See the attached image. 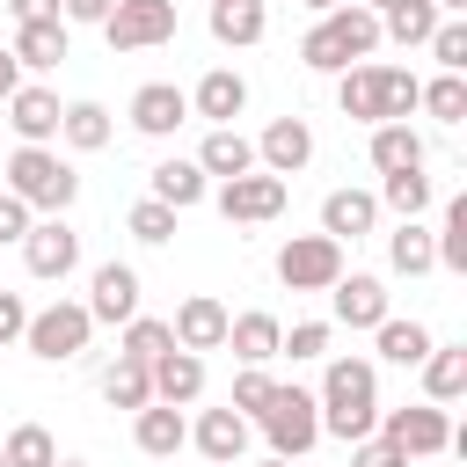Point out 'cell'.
<instances>
[{
  "label": "cell",
  "instance_id": "ffe728a7",
  "mask_svg": "<svg viewBox=\"0 0 467 467\" xmlns=\"http://www.w3.org/2000/svg\"><path fill=\"white\" fill-rule=\"evenodd\" d=\"M190 109H197V117H212V124H234V117L248 109V80H241L234 66H212V73L197 80V95H190Z\"/></svg>",
  "mask_w": 467,
  "mask_h": 467
},
{
  "label": "cell",
  "instance_id": "4316f807",
  "mask_svg": "<svg viewBox=\"0 0 467 467\" xmlns=\"http://www.w3.org/2000/svg\"><path fill=\"white\" fill-rule=\"evenodd\" d=\"M66 58V22L51 15V22H15V66H58Z\"/></svg>",
  "mask_w": 467,
  "mask_h": 467
},
{
  "label": "cell",
  "instance_id": "b9f144b4",
  "mask_svg": "<svg viewBox=\"0 0 467 467\" xmlns=\"http://www.w3.org/2000/svg\"><path fill=\"white\" fill-rule=\"evenodd\" d=\"M270 387H277V379H270L263 365H241V379H234V401H226V409H241V416H263Z\"/></svg>",
  "mask_w": 467,
  "mask_h": 467
},
{
  "label": "cell",
  "instance_id": "603a6c76",
  "mask_svg": "<svg viewBox=\"0 0 467 467\" xmlns=\"http://www.w3.org/2000/svg\"><path fill=\"white\" fill-rule=\"evenodd\" d=\"M131 438H139V452H146V460H175V452H182V438H190V423H182V409L146 401V409H139V423H131Z\"/></svg>",
  "mask_w": 467,
  "mask_h": 467
},
{
  "label": "cell",
  "instance_id": "277c9868",
  "mask_svg": "<svg viewBox=\"0 0 467 467\" xmlns=\"http://www.w3.org/2000/svg\"><path fill=\"white\" fill-rule=\"evenodd\" d=\"M7 190L29 204V212H66L80 197V175L51 153V146H15L7 153Z\"/></svg>",
  "mask_w": 467,
  "mask_h": 467
},
{
  "label": "cell",
  "instance_id": "3957f363",
  "mask_svg": "<svg viewBox=\"0 0 467 467\" xmlns=\"http://www.w3.org/2000/svg\"><path fill=\"white\" fill-rule=\"evenodd\" d=\"M416 88H423V80L401 73V66H343L336 102H343V117H358V124H409Z\"/></svg>",
  "mask_w": 467,
  "mask_h": 467
},
{
  "label": "cell",
  "instance_id": "11a10c76",
  "mask_svg": "<svg viewBox=\"0 0 467 467\" xmlns=\"http://www.w3.org/2000/svg\"><path fill=\"white\" fill-rule=\"evenodd\" d=\"M51 467H80V460H51Z\"/></svg>",
  "mask_w": 467,
  "mask_h": 467
},
{
  "label": "cell",
  "instance_id": "4fadbf2b",
  "mask_svg": "<svg viewBox=\"0 0 467 467\" xmlns=\"http://www.w3.org/2000/svg\"><path fill=\"white\" fill-rule=\"evenodd\" d=\"M226 321H234V314H226L212 292H190V299L175 306V321H168V328H175V343H182V350H197V358H204V350H219V343H226Z\"/></svg>",
  "mask_w": 467,
  "mask_h": 467
},
{
  "label": "cell",
  "instance_id": "ab89813d",
  "mask_svg": "<svg viewBox=\"0 0 467 467\" xmlns=\"http://www.w3.org/2000/svg\"><path fill=\"white\" fill-rule=\"evenodd\" d=\"M379 197H387L401 219H416V212L431 204V175H423V168H394V175L379 182Z\"/></svg>",
  "mask_w": 467,
  "mask_h": 467
},
{
  "label": "cell",
  "instance_id": "30bf717a",
  "mask_svg": "<svg viewBox=\"0 0 467 467\" xmlns=\"http://www.w3.org/2000/svg\"><path fill=\"white\" fill-rule=\"evenodd\" d=\"M102 36H109V51H153L175 36V0H117L102 15Z\"/></svg>",
  "mask_w": 467,
  "mask_h": 467
},
{
  "label": "cell",
  "instance_id": "e0dca14e",
  "mask_svg": "<svg viewBox=\"0 0 467 467\" xmlns=\"http://www.w3.org/2000/svg\"><path fill=\"white\" fill-rule=\"evenodd\" d=\"M58 117H66V109H58L51 88H15V95H7V124L22 131V146H51V139H58Z\"/></svg>",
  "mask_w": 467,
  "mask_h": 467
},
{
  "label": "cell",
  "instance_id": "f907efd6",
  "mask_svg": "<svg viewBox=\"0 0 467 467\" xmlns=\"http://www.w3.org/2000/svg\"><path fill=\"white\" fill-rule=\"evenodd\" d=\"M431 7H438V15H460V7H467V0H431Z\"/></svg>",
  "mask_w": 467,
  "mask_h": 467
},
{
  "label": "cell",
  "instance_id": "52a82bcc",
  "mask_svg": "<svg viewBox=\"0 0 467 467\" xmlns=\"http://www.w3.org/2000/svg\"><path fill=\"white\" fill-rule=\"evenodd\" d=\"M401 460H438V452H452V423H445V409L438 401H416V409H387L379 423H372Z\"/></svg>",
  "mask_w": 467,
  "mask_h": 467
},
{
  "label": "cell",
  "instance_id": "1f68e13d",
  "mask_svg": "<svg viewBox=\"0 0 467 467\" xmlns=\"http://www.w3.org/2000/svg\"><path fill=\"white\" fill-rule=\"evenodd\" d=\"M102 401H109V409H146V401H153V372H146L139 358H117V365L102 372Z\"/></svg>",
  "mask_w": 467,
  "mask_h": 467
},
{
  "label": "cell",
  "instance_id": "7bdbcfd3",
  "mask_svg": "<svg viewBox=\"0 0 467 467\" xmlns=\"http://www.w3.org/2000/svg\"><path fill=\"white\" fill-rule=\"evenodd\" d=\"M277 350H292V358H328V321H299L292 336H277Z\"/></svg>",
  "mask_w": 467,
  "mask_h": 467
},
{
  "label": "cell",
  "instance_id": "4dcf8cb0",
  "mask_svg": "<svg viewBox=\"0 0 467 467\" xmlns=\"http://www.w3.org/2000/svg\"><path fill=\"white\" fill-rule=\"evenodd\" d=\"M372 168L394 175V168H423V139L409 124H372Z\"/></svg>",
  "mask_w": 467,
  "mask_h": 467
},
{
  "label": "cell",
  "instance_id": "d6a6232c",
  "mask_svg": "<svg viewBox=\"0 0 467 467\" xmlns=\"http://www.w3.org/2000/svg\"><path fill=\"white\" fill-rule=\"evenodd\" d=\"M153 197L175 204V212H190V204L204 197V168H197V161H161V168H153Z\"/></svg>",
  "mask_w": 467,
  "mask_h": 467
},
{
  "label": "cell",
  "instance_id": "d590c367",
  "mask_svg": "<svg viewBox=\"0 0 467 467\" xmlns=\"http://www.w3.org/2000/svg\"><path fill=\"white\" fill-rule=\"evenodd\" d=\"M0 460H7V467H51V460H58V445H51V431H44V423H15V431L0 438Z\"/></svg>",
  "mask_w": 467,
  "mask_h": 467
},
{
  "label": "cell",
  "instance_id": "7402d4cb",
  "mask_svg": "<svg viewBox=\"0 0 467 467\" xmlns=\"http://www.w3.org/2000/svg\"><path fill=\"white\" fill-rule=\"evenodd\" d=\"M416 372H423V394H431L438 409L460 401V394H467V343H431Z\"/></svg>",
  "mask_w": 467,
  "mask_h": 467
},
{
  "label": "cell",
  "instance_id": "60d3db41",
  "mask_svg": "<svg viewBox=\"0 0 467 467\" xmlns=\"http://www.w3.org/2000/svg\"><path fill=\"white\" fill-rule=\"evenodd\" d=\"M431 58H438V73H467V22H438L431 29Z\"/></svg>",
  "mask_w": 467,
  "mask_h": 467
},
{
  "label": "cell",
  "instance_id": "9f6ffc18",
  "mask_svg": "<svg viewBox=\"0 0 467 467\" xmlns=\"http://www.w3.org/2000/svg\"><path fill=\"white\" fill-rule=\"evenodd\" d=\"M0 467H7V460H0Z\"/></svg>",
  "mask_w": 467,
  "mask_h": 467
},
{
  "label": "cell",
  "instance_id": "cb8c5ba5",
  "mask_svg": "<svg viewBox=\"0 0 467 467\" xmlns=\"http://www.w3.org/2000/svg\"><path fill=\"white\" fill-rule=\"evenodd\" d=\"M197 168L219 175V182H226V175H248V168H255V139H241L234 124H212L204 146H197Z\"/></svg>",
  "mask_w": 467,
  "mask_h": 467
},
{
  "label": "cell",
  "instance_id": "9c48e42d",
  "mask_svg": "<svg viewBox=\"0 0 467 467\" xmlns=\"http://www.w3.org/2000/svg\"><path fill=\"white\" fill-rule=\"evenodd\" d=\"M277 277H285L292 292H328V285L343 277V241H336V234H299V241H285V248H277Z\"/></svg>",
  "mask_w": 467,
  "mask_h": 467
},
{
  "label": "cell",
  "instance_id": "83f0119b",
  "mask_svg": "<svg viewBox=\"0 0 467 467\" xmlns=\"http://www.w3.org/2000/svg\"><path fill=\"white\" fill-rule=\"evenodd\" d=\"M58 139H66L73 153H102V146H109V109H102V102H66Z\"/></svg>",
  "mask_w": 467,
  "mask_h": 467
},
{
  "label": "cell",
  "instance_id": "ac0fdd59",
  "mask_svg": "<svg viewBox=\"0 0 467 467\" xmlns=\"http://www.w3.org/2000/svg\"><path fill=\"white\" fill-rule=\"evenodd\" d=\"M182 117H190V95H182L175 80H146V88L131 95V124H139L146 139H168Z\"/></svg>",
  "mask_w": 467,
  "mask_h": 467
},
{
  "label": "cell",
  "instance_id": "6da1fadb",
  "mask_svg": "<svg viewBox=\"0 0 467 467\" xmlns=\"http://www.w3.org/2000/svg\"><path fill=\"white\" fill-rule=\"evenodd\" d=\"M321 431L328 438H343V445H358V438H372V423H379V379H372V365L365 358H336L328 372H321Z\"/></svg>",
  "mask_w": 467,
  "mask_h": 467
},
{
  "label": "cell",
  "instance_id": "f35d334b",
  "mask_svg": "<svg viewBox=\"0 0 467 467\" xmlns=\"http://www.w3.org/2000/svg\"><path fill=\"white\" fill-rule=\"evenodd\" d=\"M431 248H438V270H467V197L445 204V226L431 234Z\"/></svg>",
  "mask_w": 467,
  "mask_h": 467
},
{
  "label": "cell",
  "instance_id": "5bb4252c",
  "mask_svg": "<svg viewBox=\"0 0 467 467\" xmlns=\"http://www.w3.org/2000/svg\"><path fill=\"white\" fill-rule=\"evenodd\" d=\"M146 372H153V401H168V409H190V401L204 394V358H197V350H182V343H175V350H161Z\"/></svg>",
  "mask_w": 467,
  "mask_h": 467
},
{
  "label": "cell",
  "instance_id": "681fc988",
  "mask_svg": "<svg viewBox=\"0 0 467 467\" xmlns=\"http://www.w3.org/2000/svg\"><path fill=\"white\" fill-rule=\"evenodd\" d=\"M22 88V66H15V51H0V102Z\"/></svg>",
  "mask_w": 467,
  "mask_h": 467
},
{
  "label": "cell",
  "instance_id": "e575fe53",
  "mask_svg": "<svg viewBox=\"0 0 467 467\" xmlns=\"http://www.w3.org/2000/svg\"><path fill=\"white\" fill-rule=\"evenodd\" d=\"M416 109H431L438 124H467V80H460V73L423 80V88H416Z\"/></svg>",
  "mask_w": 467,
  "mask_h": 467
},
{
  "label": "cell",
  "instance_id": "f5cc1de1",
  "mask_svg": "<svg viewBox=\"0 0 467 467\" xmlns=\"http://www.w3.org/2000/svg\"><path fill=\"white\" fill-rule=\"evenodd\" d=\"M299 7H314V15H328V7H336V0H299Z\"/></svg>",
  "mask_w": 467,
  "mask_h": 467
},
{
  "label": "cell",
  "instance_id": "2e32d148",
  "mask_svg": "<svg viewBox=\"0 0 467 467\" xmlns=\"http://www.w3.org/2000/svg\"><path fill=\"white\" fill-rule=\"evenodd\" d=\"M190 438H197V452H204L212 467H241V452H248V416H241V409H204Z\"/></svg>",
  "mask_w": 467,
  "mask_h": 467
},
{
  "label": "cell",
  "instance_id": "f546056e",
  "mask_svg": "<svg viewBox=\"0 0 467 467\" xmlns=\"http://www.w3.org/2000/svg\"><path fill=\"white\" fill-rule=\"evenodd\" d=\"M438 22H445V15H438L431 0H394V7L379 15V36H394V44L409 51V44H431V29H438Z\"/></svg>",
  "mask_w": 467,
  "mask_h": 467
},
{
  "label": "cell",
  "instance_id": "d6986e66",
  "mask_svg": "<svg viewBox=\"0 0 467 467\" xmlns=\"http://www.w3.org/2000/svg\"><path fill=\"white\" fill-rule=\"evenodd\" d=\"M88 314L95 321H131L139 314V270L131 263H102L95 285H88Z\"/></svg>",
  "mask_w": 467,
  "mask_h": 467
},
{
  "label": "cell",
  "instance_id": "bcb514c9",
  "mask_svg": "<svg viewBox=\"0 0 467 467\" xmlns=\"http://www.w3.org/2000/svg\"><path fill=\"white\" fill-rule=\"evenodd\" d=\"M22 328H29V306H22L15 292H0V343H15Z\"/></svg>",
  "mask_w": 467,
  "mask_h": 467
},
{
  "label": "cell",
  "instance_id": "836d02e7",
  "mask_svg": "<svg viewBox=\"0 0 467 467\" xmlns=\"http://www.w3.org/2000/svg\"><path fill=\"white\" fill-rule=\"evenodd\" d=\"M372 336H379V358H387V365H423V350H431V328H423V321H394V314H387Z\"/></svg>",
  "mask_w": 467,
  "mask_h": 467
},
{
  "label": "cell",
  "instance_id": "8d00e7d4",
  "mask_svg": "<svg viewBox=\"0 0 467 467\" xmlns=\"http://www.w3.org/2000/svg\"><path fill=\"white\" fill-rule=\"evenodd\" d=\"M161 350H175V328H168V321H153V314H131V321H124V350H117V358L153 365Z\"/></svg>",
  "mask_w": 467,
  "mask_h": 467
},
{
  "label": "cell",
  "instance_id": "c3c4849f",
  "mask_svg": "<svg viewBox=\"0 0 467 467\" xmlns=\"http://www.w3.org/2000/svg\"><path fill=\"white\" fill-rule=\"evenodd\" d=\"M7 15H15V22H51L58 0H7Z\"/></svg>",
  "mask_w": 467,
  "mask_h": 467
},
{
  "label": "cell",
  "instance_id": "d4e9b609",
  "mask_svg": "<svg viewBox=\"0 0 467 467\" xmlns=\"http://www.w3.org/2000/svg\"><path fill=\"white\" fill-rule=\"evenodd\" d=\"M263 29H270L263 0H212V36H219L226 51H241V44H263Z\"/></svg>",
  "mask_w": 467,
  "mask_h": 467
},
{
  "label": "cell",
  "instance_id": "ee69618b",
  "mask_svg": "<svg viewBox=\"0 0 467 467\" xmlns=\"http://www.w3.org/2000/svg\"><path fill=\"white\" fill-rule=\"evenodd\" d=\"M29 219H36V212H29L15 190H0V241H22V234H29Z\"/></svg>",
  "mask_w": 467,
  "mask_h": 467
},
{
  "label": "cell",
  "instance_id": "9a60e30c",
  "mask_svg": "<svg viewBox=\"0 0 467 467\" xmlns=\"http://www.w3.org/2000/svg\"><path fill=\"white\" fill-rule=\"evenodd\" d=\"M328 299H336V321H343V328H379V321H387V285H379V277H365V270L336 277V285H328Z\"/></svg>",
  "mask_w": 467,
  "mask_h": 467
},
{
  "label": "cell",
  "instance_id": "8fae6325",
  "mask_svg": "<svg viewBox=\"0 0 467 467\" xmlns=\"http://www.w3.org/2000/svg\"><path fill=\"white\" fill-rule=\"evenodd\" d=\"M219 212H226L234 226H263V219H277V212H285V175H263V168L226 175V182H219Z\"/></svg>",
  "mask_w": 467,
  "mask_h": 467
},
{
  "label": "cell",
  "instance_id": "7dc6e473",
  "mask_svg": "<svg viewBox=\"0 0 467 467\" xmlns=\"http://www.w3.org/2000/svg\"><path fill=\"white\" fill-rule=\"evenodd\" d=\"M117 0H58V22H102Z\"/></svg>",
  "mask_w": 467,
  "mask_h": 467
},
{
  "label": "cell",
  "instance_id": "8992f818",
  "mask_svg": "<svg viewBox=\"0 0 467 467\" xmlns=\"http://www.w3.org/2000/svg\"><path fill=\"white\" fill-rule=\"evenodd\" d=\"M88 336H95V314H88L80 299H51V306H44V314H29V328H22V343H29L44 365L80 358V350H88Z\"/></svg>",
  "mask_w": 467,
  "mask_h": 467
},
{
  "label": "cell",
  "instance_id": "f6af8a7d",
  "mask_svg": "<svg viewBox=\"0 0 467 467\" xmlns=\"http://www.w3.org/2000/svg\"><path fill=\"white\" fill-rule=\"evenodd\" d=\"M350 467H409L387 438H358V452H350Z\"/></svg>",
  "mask_w": 467,
  "mask_h": 467
},
{
  "label": "cell",
  "instance_id": "484cf974",
  "mask_svg": "<svg viewBox=\"0 0 467 467\" xmlns=\"http://www.w3.org/2000/svg\"><path fill=\"white\" fill-rule=\"evenodd\" d=\"M277 336H285L277 314H234V321H226V343H234L241 365H270V358H277Z\"/></svg>",
  "mask_w": 467,
  "mask_h": 467
},
{
  "label": "cell",
  "instance_id": "7a4b0ae2",
  "mask_svg": "<svg viewBox=\"0 0 467 467\" xmlns=\"http://www.w3.org/2000/svg\"><path fill=\"white\" fill-rule=\"evenodd\" d=\"M372 51H379V15L358 7V0H336V7L299 36V66H314V73H343V66H358V58H372Z\"/></svg>",
  "mask_w": 467,
  "mask_h": 467
},
{
  "label": "cell",
  "instance_id": "ba28073f",
  "mask_svg": "<svg viewBox=\"0 0 467 467\" xmlns=\"http://www.w3.org/2000/svg\"><path fill=\"white\" fill-rule=\"evenodd\" d=\"M22 263H29V277H44V285H66V277L80 270V234L66 226V212L29 219V234H22Z\"/></svg>",
  "mask_w": 467,
  "mask_h": 467
},
{
  "label": "cell",
  "instance_id": "db71d44e",
  "mask_svg": "<svg viewBox=\"0 0 467 467\" xmlns=\"http://www.w3.org/2000/svg\"><path fill=\"white\" fill-rule=\"evenodd\" d=\"M263 467H299V460H277V452H270V460H263Z\"/></svg>",
  "mask_w": 467,
  "mask_h": 467
},
{
  "label": "cell",
  "instance_id": "f1b7e54d",
  "mask_svg": "<svg viewBox=\"0 0 467 467\" xmlns=\"http://www.w3.org/2000/svg\"><path fill=\"white\" fill-rule=\"evenodd\" d=\"M387 263H394L401 277H423V270H438V248H431V226H416V219H401V226L387 234Z\"/></svg>",
  "mask_w": 467,
  "mask_h": 467
},
{
  "label": "cell",
  "instance_id": "816d5d0a",
  "mask_svg": "<svg viewBox=\"0 0 467 467\" xmlns=\"http://www.w3.org/2000/svg\"><path fill=\"white\" fill-rule=\"evenodd\" d=\"M358 7H372V15H387V7H394V0H358Z\"/></svg>",
  "mask_w": 467,
  "mask_h": 467
},
{
  "label": "cell",
  "instance_id": "74e56055",
  "mask_svg": "<svg viewBox=\"0 0 467 467\" xmlns=\"http://www.w3.org/2000/svg\"><path fill=\"white\" fill-rule=\"evenodd\" d=\"M124 226H131V241L161 248V241H175V204H161V197H139V204L124 212Z\"/></svg>",
  "mask_w": 467,
  "mask_h": 467
},
{
  "label": "cell",
  "instance_id": "5b68a950",
  "mask_svg": "<svg viewBox=\"0 0 467 467\" xmlns=\"http://www.w3.org/2000/svg\"><path fill=\"white\" fill-rule=\"evenodd\" d=\"M255 423H263V438H270L277 460H306L321 445V401L306 387H270V401H263Z\"/></svg>",
  "mask_w": 467,
  "mask_h": 467
},
{
  "label": "cell",
  "instance_id": "7c38bea8",
  "mask_svg": "<svg viewBox=\"0 0 467 467\" xmlns=\"http://www.w3.org/2000/svg\"><path fill=\"white\" fill-rule=\"evenodd\" d=\"M255 161H263V175H299V168L314 161V131H306V117H277V124L255 139Z\"/></svg>",
  "mask_w": 467,
  "mask_h": 467
},
{
  "label": "cell",
  "instance_id": "44dd1931",
  "mask_svg": "<svg viewBox=\"0 0 467 467\" xmlns=\"http://www.w3.org/2000/svg\"><path fill=\"white\" fill-rule=\"evenodd\" d=\"M372 226H379V197H372V190H328V204H321V234L358 241V234H372Z\"/></svg>",
  "mask_w": 467,
  "mask_h": 467
}]
</instances>
